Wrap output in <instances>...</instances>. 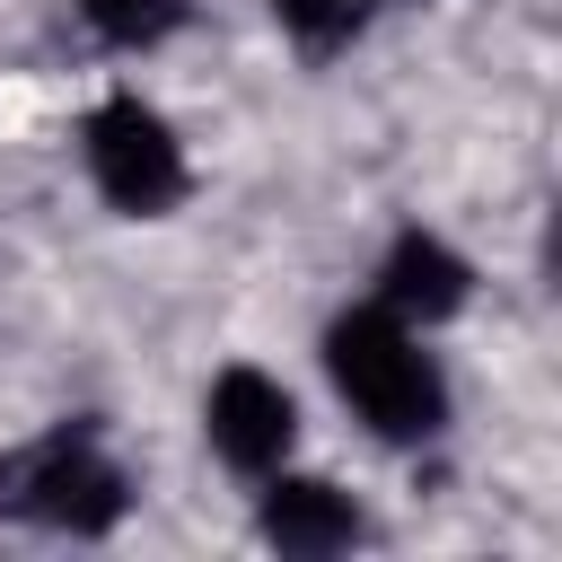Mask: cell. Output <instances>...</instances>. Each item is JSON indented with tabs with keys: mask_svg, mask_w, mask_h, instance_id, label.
Returning a JSON list of instances; mask_svg holds the SVG:
<instances>
[{
	"mask_svg": "<svg viewBox=\"0 0 562 562\" xmlns=\"http://www.w3.org/2000/svg\"><path fill=\"white\" fill-rule=\"evenodd\" d=\"M325 369L342 386V404L378 430V439H430L448 422V386L430 369V351L404 334L395 307H351L325 334Z\"/></svg>",
	"mask_w": 562,
	"mask_h": 562,
	"instance_id": "6da1fadb",
	"label": "cell"
},
{
	"mask_svg": "<svg viewBox=\"0 0 562 562\" xmlns=\"http://www.w3.org/2000/svg\"><path fill=\"white\" fill-rule=\"evenodd\" d=\"M123 501H132L123 492V465L88 430H53V439H35L26 457L0 465V509L35 518L53 536H105L123 518Z\"/></svg>",
	"mask_w": 562,
	"mask_h": 562,
	"instance_id": "7a4b0ae2",
	"label": "cell"
},
{
	"mask_svg": "<svg viewBox=\"0 0 562 562\" xmlns=\"http://www.w3.org/2000/svg\"><path fill=\"white\" fill-rule=\"evenodd\" d=\"M88 176L114 211H167L184 193V149L140 97H105L88 114Z\"/></svg>",
	"mask_w": 562,
	"mask_h": 562,
	"instance_id": "3957f363",
	"label": "cell"
},
{
	"mask_svg": "<svg viewBox=\"0 0 562 562\" xmlns=\"http://www.w3.org/2000/svg\"><path fill=\"white\" fill-rule=\"evenodd\" d=\"M290 430H299V413H290V395H281L263 369H228V378L211 386V448H220L237 474H272V465L290 457Z\"/></svg>",
	"mask_w": 562,
	"mask_h": 562,
	"instance_id": "277c9868",
	"label": "cell"
},
{
	"mask_svg": "<svg viewBox=\"0 0 562 562\" xmlns=\"http://www.w3.org/2000/svg\"><path fill=\"white\" fill-rule=\"evenodd\" d=\"M378 290H386V307H395V316L439 325V316H457V307H465L474 272H465V255H457V246H439V237H422V228H413V237H395V246H386Z\"/></svg>",
	"mask_w": 562,
	"mask_h": 562,
	"instance_id": "5b68a950",
	"label": "cell"
},
{
	"mask_svg": "<svg viewBox=\"0 0 562 562\" xmlns=\"http://www.w3.org/2000/svg\"><path fill=\"white\" fill-rule=\"evenodd\" d=\"M263 536L281 544V553H299V562H316V553H342L351 536H360V509L334 492V483H272L263 492Z\"/></svg>",
	"mask_w": 562,
	"mask_h": 562,
	"instance_id": "8992f818",
	"label": "cell"
},
{
	"mask_svg": "<svg viewBox=\"0 0 562 562\" xmlns=\"http://www.w3.org/2000/svg\"><path fill=\"white\" fill-rule=\"evenodd\" d=\"M79 18L97 26V44L149 53V44H167V35L184 26V0H79Z\"/></svg>",
	"mask_w": 562,
	"mask_h": 562,
	"instance_id": "52a82bcc",
	"label": "cell"
},
{
	"mask_svg": "<svg viewBox=\"0 0 562 562\" xmlns=\"http://www.w3.org/2000/svg\"><path fill=\"white\" fill-rule=\"evenodd\" d=\"M360 18H369V0H281V26H290L307 53L351 44V35H360Z\"/></svg>",
	"mask_w": 562,
	"mask_h": 562,
	"instance_id": "ba28073f",
	"label": "cell"
}]
</instances>
